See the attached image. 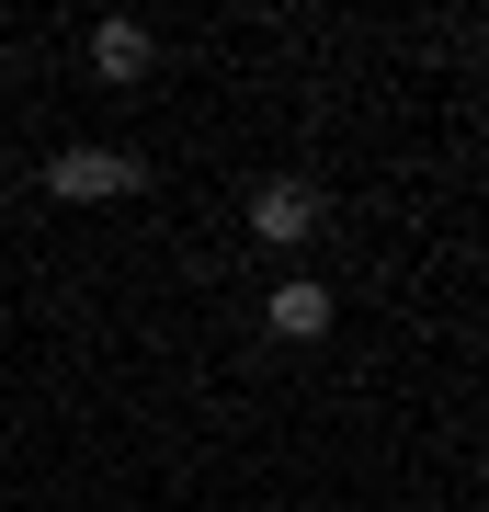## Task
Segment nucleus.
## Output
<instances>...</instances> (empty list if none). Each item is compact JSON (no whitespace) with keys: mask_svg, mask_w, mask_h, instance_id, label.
<instances>
[{"mask_svg":"<svg viewBox=\"0 0 489 512\" xmlns=\"http://www.w3.org/2000/svg\"><path fill=\"white\" fill-rule=\"evenodd\" d=\"M148 57H160V35H148V23H91V80H103V92H137L148 80Z\"/></svg>","mask_w":489,"mask_h":512,"instance_id":"7ed1b4c3","label":"nucleus"},{"mask_svg":"<svg viewBox=\"0 0 489 512\" xmlns=\"http://www.w3.org/2000/svg\"><path fill=\"white\" fill-rule=\"evenodd\" d=\"M319 217H330V194H319V183H296V171H273V183L251 194V239H262V251H296V239H319Z\"/></svg>","mask_w":489,"mask_h":512,"instance_id":"f03ea898","label":"nucleus"},{"mask_svg":"<svg viewBox=\"0 0 489 512\" xmlns=\"http://www.w3.org/2000/svg\"><path fill=\"white\" fill-rule=\"evenodd\" d=\"M137 183H148L137 148H57V160H46V194L57 205H126Z\"/></svg>","mask_w":489,"mask_h":512,"instance_id":"f257e3e1","label":"nucleus"},{"mask_svg":"<svg viewBox=\"0 0 489 512\" xmlns=\"http://www.w3.org/2000/svg\"><path fill=\"white\" fill-rule=\"evenodd\" d=\"M262 330H273V342H319V330H330V285L319 274H285L262 296Z\"/></svg>","mask_w":489,"mask_h":512,"instance_id":"20e7f679","label":"nucleus"}]
</instances>
